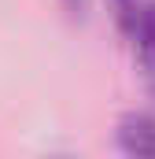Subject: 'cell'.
I'll use <instances>...</instances> for the list:
<instances>
[{
  "label": "cell",
  "mask_w": 155,
  "mask_h": 159,
  "mask_svg": "<svg viewBox=\"0 0 155 159\" xmlns=\"http://www.w3.org/2000/svg\"><path fill=\"white\" fill-rule=\"evenodd\" d=\"M122 30H126V37L133 41L137 59H140L144 74L155 85V0H140V7L122 22Z\"/></svg>",
  "instance_id": "2"
},
{
  "label": "cell",
  "mask_w": 155,
  "mask_h": 159,
  "mask_svg": "<svg viewBox=\"0 0 155 159\" xmlns=\"http://www.w3.org/2000/svg\"><path fill=\"white\" fill-rule=\"evenodd\" d=\"M115 141L126 159H155V115L126 111L115 126Z\"/></svg>",
  "instance_id": "1"
},
{
  "label": "cell",
  "mask_w": 155,
  "mask_h": 159,
  "mask_svg": "<svg viewBox=\"0 0 155 159\" xmlns=\"http://www.w3.org/2000/svg\"><path fill=\"white\" fill-rule=\"evenodd\" d=\"M63 4H67V7H74V11L81 7V0H63Z\"/></svg>",
  "instance_id": "3"
},
{
  "label": "cell",
  "mask_w": 155,
  "mask_h": 159,
  "mask_svg": "<svg viewBox=\"0 0 155 159\" xmlns=\"http://www.w3.org/2000/svg\"><path fill=\"white\" fill-rule=\"evenodd\" d=\"M48 159H67V156H48Z\"/></svg>",
  "instance_id": "4"
}]
</instances>
